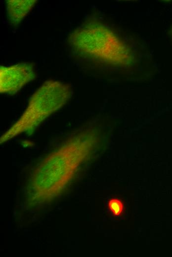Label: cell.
I'll list each match as a JSON object with an SVG mask.
<instances>
[{
    "instance_id": "cell-1",
    "label": "cell",
    "mask_w": 172,
    "mask_h": 257,
    "mask_svg": "<svg viewBox=\"0 0 172 257\" xmlns=\"http://www.w3.org/2000/svg\"><path fill=\"white\" fill-rule=\"evenodd\" d=\"M70 86L55 81L45 82L33 94L19 119L1 135L0 143L31 130L68 101Z\"/></svg>"
},
{
    "instance_id": "cell-2",
    "label": "cell",
    "mask_w": 172,
    "mask_h": 257,
    "mask_svg": "<svg viewBox=\"0 0 172 257\" xmlns=\"http://www.w3.org/2000/svg\"><path fill=\"white\" fill-rule=\"evenodd\" d=\"M70 44L79 52L110 62L120 61L121 45L107 29L88 25L77 29L69 38Z\"/></svg>"
},
{
    "instance_id": "cell-3",
    "label": "cell",
    "mask_w": 172,
    "mask_h": 257,
    "mask_svg": "<svg viewBox=\"0 0 172 257\" xmlns=\"http://www.w3.org/2000/svg\"><path fill=\"white\" fill-rule=\"evenodd\" d=\"M35 77L33 66L30 63H19L8 67L1 66L0 92L15 93Z\"/></svg>"
},
{
    "instance_id": "cell-4",
    "label": "cell",
    "mask_w": 172,
    "mask_h": 257,
    "mask_svg": "<svg viewBox=\"0 0 172 257\" xmlns=\"http://www.w3.org/2000/svg\"><path fill=\"white\" fill-rule=\"evenodd\" d=\"M37 0H7V18L13 25L16 26L30 12Z\"/></svg>"
},
{
    "instance_id": "cell-5",
    "label": "cell",
    "mask_w": 172,
    "mask_h": 257,
    "mask_svg": "<svg viewBox=\"0 0 172 257\" xmlns=\"http://www.w3.org/2000/svg\"><path fill=\"white\" fill-rule=\"evenodd\" d=\"M108 208L115 216H119L122 214L124 205L122 202L117 198L111 199L108 202Z\"/></svg>"
}]
</instances>
